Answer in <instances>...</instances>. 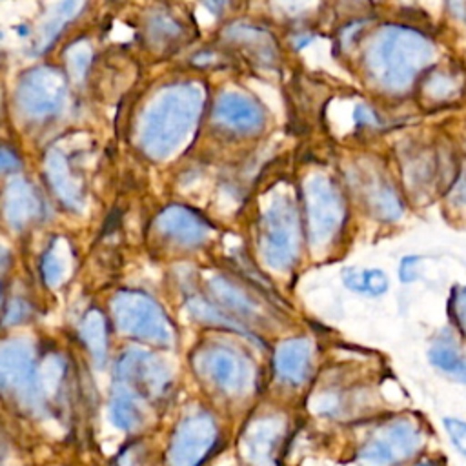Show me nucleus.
Listing matches in <instances>:
<instances>
[{"mask_svg": "<svg viewBox=\"0 0 466 466\" xmlns=\"http://www.w3.org/2000/svg\"><path fill=\"white\" fill-rule=\"evenodd\" d=\"M113 313L122 331L135 337L167 344L171 340V326L162 309L151 299L140 293H120L113 300Z\"/></svg>", "mask_w": 466, "mask_h": 466, "instance_id": "obj_7", "label": "nucleus"}, {"mask_svg": "<svg viewBox=\"0 0 466 466\" xmlns=\"http://www.w3.org/2000/svg\"><path fill=\"white\" fill-rule=\"evenodd\" d=\"M299 215L293 200L279 195L271 200L262 217L260 249L268 266L275 269L289 268L299 253Z\"/></svg>", "mask_w": 466, "mask_h": 466, "instance_id": "obj_3", "label": "nucleus"}, {"mask_svg": "<svg viewBox=\"0 0 466 466\" xmlns=\"http://www.w3.org/2000/svg\"><path fill=\"white\" fill-rule=\"evenodd\" d=\"M111 420L122 430H133L142 424L146 417L144 399L133 393L131 390L116 384L111 399Z\"/></svg>", "mask_w": 466, "mask_h": 466, "instance_id": "obj_20", "label": "nucleus"}, {"mask_svg": "<svg viewBox=\"0 0 466 466\" xmlns=\"http://www.w3.org/2000/svg\"><path fill=\"white\" fill-rule=\"evenodd\" d=\"M66 58H67V67L71 76L75 80H82L91 64V47L86 42H76L67 49Z\"/></svg>", "mask_w": 466, "mask_h": 466, "instance_id": "obj_28", "label": "nucleus"}, {"mask_svg": "<svg viewBox=\"0 0 466 466\" xmlns=\"http://www.w3.org/2000/svg\"><path fill=\"white\" fill-rule=\"evenodd\" d=\"M151 35L155 38H162V40H169L171 36H175L178 33V25L166 16H157L155 22L151 24Z\"/></svg>", "mask_w": 466, "mask_h": 466, "instance_id": "obj_33", "label": "nucleus"}, {"mask_svg": "<svg viewBox=\"0 0 466 466\" xmlns=\"http://www.w3.org/2000/svg\"><path fill=\"white\" fill-rule=\"evenodd\" d=\"M0 388L15 391L31 404L40 400L38 370L35 368L33 353L27 344L5 342L0 346Z\"/></svg>", "mask_w": 466, "mask_h": 466, "instance_id": "obj_8", "label": "nucleus"}, {"mask_svg": "<svg viewBox=\"0 0 466 466\" xmlns=\"http://www.w3.org/2000/svg\"><path fill=\"white\" fill-rule=\"evenodd\" d=\"M353 60L362 86L377 100H404L415 95L422 75L439 62V42L420 25L377 20Z\"/></svg>", "mask_w": 466, "mask_h": 466, "instance_id": "obj_1", "label": "nucleus"}, {"mask_svg": "<svg viewBox=\"0 0 466 466\" xmlns=\"http://www.w3.org/2000/svg\"><path fill=\"white\" fill-rule=\"evenodd\" d=\"M86 5V0H56L47 11L40 25L36 27V36L33 44L35 53H44L60 35L66 24H69Z\"/></svg>", "mask_w": 466, "mask_h": 466, "instance_id": "obj_18", "label": "nucleus"}, {"mask_svg": "<svg viewBox=\"0 0 466 466\" xmlns=\"http://www.w3.org/2000/svg\"><path fill=\"white\" fill-rule=\"evenodd\" d=\"M215 424L211 419L198 415L184 420L171 444L169 459L173 466H198L215 444Z\"/></svg>", "mask_w": 466, "mask_h": 466, "instance_id": "obj_12", "label": "nucleus"}, {"mask_svg": "<svg viewBox=\"0 0 466 466\" xmlns=\"http://www.w3.org/2000/svg\"><path fill=\"white\" fill-rule=\"evenodd\" d=\"M20 166V158L7 147L0 144V171H13Z\"/></svg>", "mask_w": 466, "mask_h": 466, "instance_id": "obj_36", "label": "nucleus"}, {"mask_svg": "<svg viewBox=\"0 0 466 466\" xmlns=\"http://www.w3.org/2000/svg\"><path fill=\"white\" fill-rule=\"evenodd\" d=\"M0 299H2V284H0Z\"/></svg>", "mask_w": 466, "mask_h": 466, "instance_id": "obj_42", "label": "nucleus"}, {"mask_svg": "<svg viewBox=\"0 0 466 466\" xmlns=\"http://www.w3.org/2000/svg\"><path fill=\"white\" fill-rule=\"evenodd\" d=\"M38 211H40V202H38V197L33 191V187L22 178L13 180L5 189V217H7V220L13 226L22 228L29 220H33L38 215Z\"/></svg>", "mask_w": 466, "mask_h": 466, "instance_id": "obj_19", "label": "nucleus"}, {"mask_svg": "<svg viewBox=\"0 0 466 466\" xmlns=\"http://www.w3.org/2000/svg\"><path fill=\"white\" fill-rule=\"evenodd\" d=\"M82 339L91 350L93 357L102 362L106 357V324L98 311H89L82 322Z\"/></svg>", "mask_w": 466, "mask_h": 466, "instance_id": "obj_27", "label": "nucleus"}, {"mask_svg": "<svg viewBox=\"0 0 466 466\" xmlns=\"http://www.w3.org/2000/svg\"><path fill=\"white\" fill-rule=\"evenodd\" d=\"M342 282L348 289L364 293L370 297H379L388 291V277L382 269L370 268V269H357V268H346L342 271Z\"/></svg>", "mask_w": 466, "mask_h": 466, "instance_id": "obj_24", "label": "nucleus"}, {"mask_svg": "<svg viewBox=\"0 0 466 466\" xmlns=\"http://www.w3.org/2000/svg\"><path fill=\"white\" fill-rule=\"evenodd\" d=\"M67 268H69L67 246L60 240H55L53 246L44 255V260H42V273H44L46 282L49 286L58 284L64 279Z\"/></svg>", "mask_w": 466, "mask_h": 466, "instance_id": "obj_26", "label": "nucleus"}, {"mask_svg": "<svg viewBox=\"0 0 466 466\" xmlns=\"http://www.w3.org/2000/svg\"><path fill=\"white\" fill-rule=\"evenodd\" d=\"M417 466H439L435 461H422V462H419Z\"/></svg>", "mask_w": 466, "mask_h": 466, "instance_id": "obj_41", "label": "nucleus"}, {"mask_svg": "<svg viewBox=\"0 0 466 466\" xmlns=\"http://www.w3.org/2000/svg\"><path fill=\"white\" fill-rule=\"evenodd\" d=\"M67 98L64 75L47 66L27 71L16 87V102L22 113L35 120H44L58 115Z\"/></svg>", "mask_w": 466, "mask_h": 466, "instance_id": "obj_6", "label": "nucleus"}, {"mask_svg": "<svg viewBox=\"0 0 466 466\" xmlns=\"http://www.w3.org/2000/svg\"><path fill=\"white\" fill-rule=\"evenodd\" d=\"M209 289L211 293L217 297V300L226 306L231 311L242 313L246 317L255 315V302H251L238 288H235L233 284L226 282L220 277H215L209 280Z\"/></svg>", "mask_w": 466, "mask_h": 466, "instance_id": "obj_25", "label": "nucleus"}, {"mask_svg": "<svg viewBox=\"0 0 466 466\" xmlns=\"http://www.w3.org/2000/svg\"><path fill=\"white\" fill-rule=\"evenodd\" d=\"M428 359L437 370L453 380L466 384V357L459 351L451 339L435 340L428 351Z\"/></svg>", "mask_w": 466, "mask_h": 466, "instance_id": "obj_22", "label": "nucleus"}, {"mask_svg": "<svg viewBox=\"0 0 466 466\" xmlns=\"http://www.w3.org/2000/svg\"><path fill=\"white\" fill-rule=\"evenodd\" d=\"M413 96L430 107L451 106L466 96V73L451 62H437L422 75Z\"/></svg>", "mask_w": 466, "mask_h": 466, "instance_id": "obj_10", "label": "nucleus"}, {"mask_svg": "<svg viewBox=\"0 0 466 466\" xmlns=\"http://www.w3.org/2000/svg\"><path fill=\"white\" fill-rule=\"evenodd\" d=\"M453 200L459 204H466V173H462L453 186Z\"/></svg>", "mask_w": 466, "mask_h": 466, "instance_id": "obj_38", "label": "nucleus"}, {"mask_svg": "<svg viewBox=\"0 0 466 466\" xmlns=\"http://www.w3.org/2000/svg\"><path fill=\"white\" fill-rule=\"evenodd\" d=\"M362 187L371 211L379 218L393 222L402 215L404 208L399 198V193L386 177H382L377 171H370L362 177Z\"/></svg>", "mask_w": 466, "mask_h": 466, "instance_id": "obj_17", "label": "nucleus"}, {"mask_svg": "<svg viewBox=\"0 0 466 466\" xmlns=\"http://www.w3.org/2000/svg\"><path fill=\"white\" fill-rule=\"evenodd\" d=\"M422 435L411 419H395L380 428L359 450L360 466H395L420 448Z\"/></svg>", "mask_w": 466, "mask_h": 466, "instance_id": "obj_5", "label": "nucleus"}, {"mask_svg": "<svg viewBox=\"0 0 466 466\" xmlns=\"http://www.w3.org/2000/svg\"><path fill=\"white\" fill-rule=\"evenodd\" d=\"M204 2L208 4V7H209V9H213V11H218V9H220V7H222V5H224L228 0H204Z\"/></svg>", "mask_w": 466, "mask_h": 466, "instance_id": "obj_40", "label": "nucleus"}, {"mask_svg": "<svg viewBox=\"0 0 466 466\" xmlns=\"http://www.w3.org/2000/svg\"><path fill=\"white\" fill-rule=\"evenodd\" d=\"M337 2L342 5L346 16L366 15V13H370V9L375 4V0H337Z\"/></svg>", "mask_w": 466, "mask_h": 466, "instance_id": "obj_35", "label": "nucleus"}, {"mask_svg": "<svg viewBox=\"0 0 466 466\" xmlns=\"http://www.w3.org/2000/svg\"><path fill=\"white\" fill-rule=\"evenodd\" d=\"M46 169H47V177L49 182L53 186V189L56 191V195L69 206L76 208L82 202V195H80V186L76 184L75 177L71 175L67 162L64 158V155L56 149L47 153L46 158Z\"/></svg>", "mask_w": 466, "mask_h": 466, "instance_id": "obj_21", "label": "nucleus"}, {"mask_svg": "<svg viewBox=\"0 0 466 466\" xmlns=\"http://www.w3.org/2000/svg\"><path fill=\"white\" fill-rule=\"evenodd\" d=\"M116 377L118 384L144 399V395L153 397L164 390L167 371L153 355L142 350H129L118 360Z\"/></svg>", "mask_w": 466, "mask_h": 466, "instance_id": "obj_11", "label": "nucleus"}, {"mask_svg": "<svg viewBox=\"0 0 466 466\" xmlns=\"http://www.w3.org/2000/svg\"><path fill=\"white\" fill-rule=\"evenodd\" d=\"M280 435L282 422L279 419H260L253 422L242 441L246 457L258 466H269Z\"/></svg>", "mask_w": 466, "mask_h": 466, "instance_id": "obj_15", "label": "nucleus"}, {"mask_svg": "<svg viewBox=\"0 0 466 466\" xmlns=\"http://www.w3.org/2000/svg\"><path fill=\"white\" fill-rule=\"evenodd\" d=\"M311 366V344L308 339H289L275 351V370L279 377L291 384L306 380Z\"/></svg>", "mask_w": 466, "mask_h": 466, "instance_id": "obj_16", "label": "nucleus"}, {"mask_svg": "<svg viewBox=\"0 0 466 466\" xmlns=\"http://www.w3.org/2000/svg\"><path fill=\"white\" fill-rule=\"evenodd\" d=\"M202 371L224 391L240 395L251 388L253 368L246 357L224 346H211L200 355Z\"/></svg>", "mask_w": 466, "mask_h": 466, "instance_id": "obj_9", "label": "nucleus"}, {"mask_svg": "<svg viewBox=\"0 0 466 466\" xmlns=\"http://www.w3.org/2000/svg\"><path fill=\"white\" fill-rule=\"evenodd\" d=\"M451 315L457 326L466 333V288H457L451 297Z\"/></svg>", "mask_w": 466, "mask_h": 466, "instance_id": "obj_32", "label": "nucleus"}, {"mask_svg": "<svg viewBox=\"0 0 466 466\" xmlns=\"http://www.w3.org/2000/svg\"><path fill=\"white\" fill-rule=\"evenodd\" d=\"M22 317H24V304H22V302H13V304H11V309H9L7 317H5V320L15 322L16 319H22Z\"/></svg>", "mask_w": 466, "mask_h": 466, "instance_id": "obj_39", "label": "nucleus"}, {"mask_svg": "<svg viewBox=\"0 0 466 466\" xmlns=\"http://www.w3.org/2000/svg\"><path fill=\"white\" fill-rule=\"evenodd\" d=\"M304 204L309 242L313 248H322L344 222V198L328 175L313 173L304 182Z\"/></svg>", "mask_w": 466, "mask_h": 466, "instance_id": "obj_4", "label": "nucleus"}, {"mask_svg": "<svg viewBox=\"0 0 466 466\" xmlns=\"http://www.w3.org/2000/svg\"><path fill=\"white\" fill-rule=\"evenodd\" d=\"M420 262V257L417 255H408L400 260V266H399V277L404 284H410L413 282L417 277H419V271H417V264Z\"/></svg>", "mask_w": 466, "mask_h": 466, "instance_id": "obj_34", "label": "nucleus"}, {"mask_svg": "<svg viewBox=\"0 0 466 466\" xmlns=\"http://www.w3.org/2000/svg\"><path fill=\"white\" fill-rule=\"evenodd\" d=\"M350 122L355 129V133H379L388 127V118L380 111V106L377 100H364L359 98L350 107Z\"/></svg>", "mask_w": 466, "mask_h": 466, "instance_id": "obj_23", "label": "nucleus"}, {"mask_svg": "<svg viewBox=\"0 0 466 466\" xmlns=\"http://www.w3.org/2000/svg\"><path fill=\"white\" fill-rule=\"evenodd\" d=\"M157 226L166 237L186 246L198 244L209 231V226L202 217L180 206L164 209L157 218Z\"/></svg>", "mask_w": 466, "mask_h": 466, "instance_id": "obj_14", "label": "nucleus"}, {"mask_svg": "<svg viewBox=\"0 0 466 466\" xmlns=\"http://www.w3.org/2000/svg\"><path fill=\"white\" fill-rule=\"evenodd\" d=\"M444 428L453 446L466 457V422L457 417H446Z\"/></svg>", "mask_w": 466, "mask_h": 466, "instance_id": "obj_30", "label": "nucleus"}, {"mask_svg": "<svg viewBox=\"0 0 466 466\" xmlns=\"http://www.w3.org/2000/svg\"><path fill=\"white\" fill-rule=\"evenodd\" d=\"M215 120L238 133H257L266 124L264 107L238 91H226L215 104Z\"/></svg>", "mask_w": 466, "mask_h": 466, "instance_id": "obj_13", "label": "nucleus"}, {"mask_svg": "<svg viewBox=\"0 0 466 466\" xmlns=\"http://www.w3.org/2000/svg\"><path fill=\"white\" fill-rule=\"evenodd\" d=\"M315 402H319V408H315L317 413H333L339 404L337 397L331 393H320Z\"/></svg>", "mask_w": 466, "mask_h": 466, "instance_id": "obj_37", "label": "nucleus"}, {"mask_svg": "<svg viewBox=\"0 0 466 466\" xmlns=\"http://www.w3.org/2000/svg\"><path fill=\"white\" fill-rule=\"evenodd\" d=\"M62 377V362L58 359H47L38 370V384L42 393L58 384Z\"/></svg>", "mask_w": 466, "mask_h": 466, "instance_id": "obj_29", "label": "nucleus"}, {"mask_svg": "<svg viewBox=\"0 0 466 466\" xmlns=\"http://www.w3.org/2000/svg\"><path fill=\"white\" fill-rule=\"evenodd\" d=\"M204 106L198 84L186 82L162 89L140 120V146L153 158H169L195 129Z\"/></svg>", "mask_w": 466, "mask_h": 466, "instance_id": "obj_2", "label": "nucleus"}, {"mask_svg": "<svg viewBox=\"0 0 466 466\" xmlns=\"http://www.w3.org/2000/svg\"><path fill=\"white\" fill-rule=\"evenodd\" d=\"M280 13L288 16H302L319 5V0H275Z\"/></svg>", "mask_w": 466, "mask_h": 466, "instance_id": "obj_31", "label": "nucleus"}]
</instances>
